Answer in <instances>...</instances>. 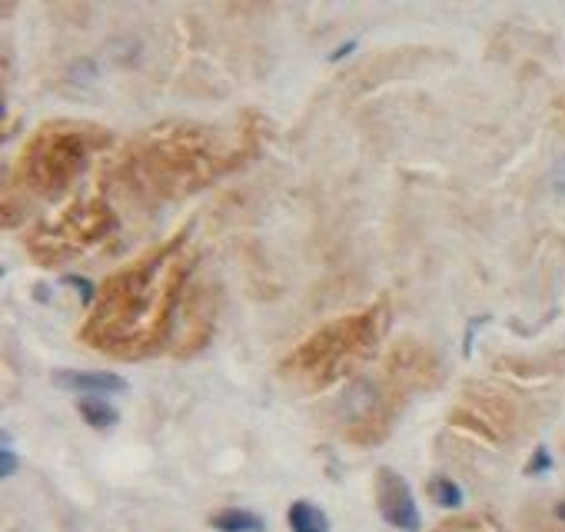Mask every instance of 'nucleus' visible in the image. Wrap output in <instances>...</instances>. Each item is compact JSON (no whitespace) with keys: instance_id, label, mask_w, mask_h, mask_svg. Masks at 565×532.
Returning a JSON list of instances; mask_svg holds the SVG:
<instances>
[{"instance_id":"1","label":"nucleus","mask_w":565,"mask_h":532,"mask_svg":"<svg viewBox=\"0 0 565 532\" xmlns=\"http://www.w3.org/2000/svg\"><path fill=\"white\" fill-rule=\"evenodd\" d=\"M376 499H379V512H383V519L389 526H396L402 532H416L423 526L409 483L400 473H392L389 466L376 473Z\"/></svg>"},{"instance_id":"2","label":"nucleus","mask_w":565,"mask_h":532,"mask_svg":"<svg viewBox=\"0 0 565 532\" xmlns=\"http://www.w3.org/2000/svg\"><path fill=\"white\" fill-rule=\"evenodd\" d=\"M57 386L73 393H87V396H104V393H127V379L117 373H83V369H60Z\"/></svg>"},{"instance_id":"3","label":"nucleus","mask_w":565,"mask_h":532,"mask_svg":"<svg viewBox=\"0 0 565 532\" xmlns=\"http://www.w3.org/2000/svg\"><path fill=\"white\" fill-rule=\"evenodd\" d=\"M286 519H290V529L293 532H330V519H326V512L307 499H299L290 506L286 512Z\"/></svg>"},{"instance_id":"4","label":"nucleus","mask_w":565,"mask_h":532,"mask_svg":"<svg viewBox=\"0 0 565 532\" xmlns=\"http://www.w3.org/2000/svg\"><path fill=\"white\" fill-rule=\"evenodd\" d=\"M210 526L220 532H266L263 519L249 509H223V512L213 516Z\"/></svg>"},{"instance_id":"5","label":"nucleus","mask_w":565,"mask_h":532,"mask_svg":"<svg viewBox=\"0 0 565 532\" xmlns=\"http://www.w3.org/2000/svg\"><path fill=\"white\" fill-rule=\"evenodd\" d=\"M77 410H80V416L94 426V429H110V426L117 423V410L100 400H94V396H83V400L77 402Z\"/></svg>"},{"instance_id":"6","label":"nucleus","mask_w":565,"mask_h":532,"mask_svg":"<svg viewBox=\"0 0 565 532\" xmlns=\"http://www.w3.org/2000/svg\"><path fill=\"white\" fill-rule=\"evenodd\" d=\"M429 496L443 509H456L462 502V489L452 483V479H446V476H436V479L429 483Z\"/></svg>"},{"instance_id":"7","label":"nucleus","mask_w":565,"mask_h":532,"mask_svg":"<svg viewBox=\"0 0 565 532\" xmlns=\"http://www.w3.org/2000/svg\"><path fill=\"white\" fill-rule=\"evenodd\" d=\"M549 469H552V456H549V450H535V456H532L529 466H526V473L539 476V473H549Z\"/></svg>"},{"instance_id":"8","label":"nucleus","mask_w":565,"mask_h":532,"mask_svg":"<svg viewBox=\"0 0 565 532\" xmlns=\"http://www.w3.org/2000/svg\"><path fill=\"white\" fill-rule=\"evenodd\" d=\"M13 469H17V456H13V450L4 443V450H0V476H13Z\"/></svg>"},{"instance_id":"9","label":"nucleus","mask_w":565,"mask_h":532,"mask_svg":"<svg viewBox=\"0 0 565 532\" xmlns=\"http://www.w3.org/2000/svg\"><path fill=\"white\" fill-rule=\"evenodd\" d=\"M552 187L559 197H565V156H559L552 164Z\"/></svg>"},{"instance_id":"10","label":"nucleus","mask_w":565,"mask_h":532,"mask_svg":"<svg viewBox=\"0 0 565 532\" xmlns=\"http://www.w3.org/2000/svg\"><path fill=\"white\" fill-rule=\"evenodd\" d=\"M555 516H559V519H565V502H559V506H555Z\"/></svg>"}]
</instances>
